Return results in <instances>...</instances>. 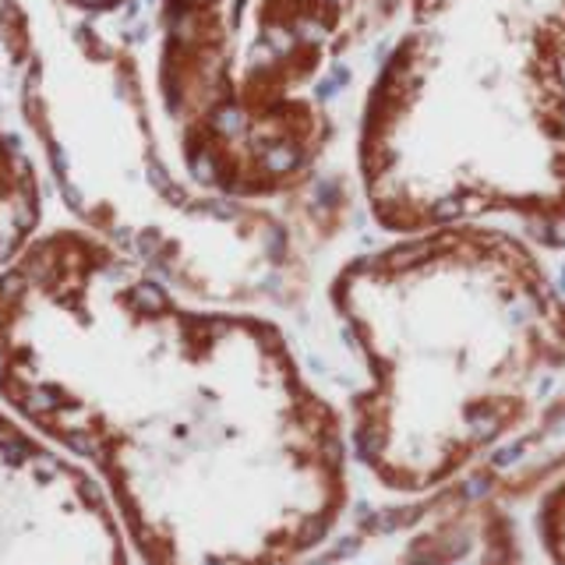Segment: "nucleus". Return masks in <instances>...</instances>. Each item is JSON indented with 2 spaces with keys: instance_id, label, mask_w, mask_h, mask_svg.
I'll use <instances>...</instances> for the list:
<instances>
[{
  "instance_id": "1",
  "label": "nucleus",
  "mask_w": 565,
  "mask_h": 565,
  "mask_svg": "<svg viewBox=\"0 0 565 565\" xmlns=\"http://www.w3.org/2000/svg\"><path fill=\"white\" fill-rule=\"evenodd\" d=\"M0 399L88 463L146 565H262L332 484V414L279 332L93 230L0 273Z\"/></svg>"
},
{
  "instance_id": "2",
  "label": "nucleus",
  "mask_w": 565,
  "mask_h": 565,
  "mask_svg": "<svg viewBox=\"0 0 565 565\" xmlns=\"http://www.w3.org/2000/svg\"><path fill=\"white\" fill-rule=\"evenodd\" d=\"M358 184L396 237L505 220L565 247V0H406L358 114Z\"/></svg>"
},
{
  "instance_id": "3",
  "label": "nucleus",
  "mask_w": 565,
  "mask_h": 565,
  "mask_svg": "<svg viewBox=\"0 0 565 565\" xmlns=\"http://www.w3.org/2000/svg\"><path fill=\"white\" fill-rule=\"evenodd\" d=\"M332 305L375 379L358 399L375 449L477 438L565 371V297L505 226L396 237L335 276Z\"/></svg>"
},
{
  "instance_id": "4",
  "label": "nucleus",
  "mask_w": 565,
  "mask_h": 565,
  "mask_svg": "<svg viewBox=\"0 0 565 565\" xmlns=\"http://www.w3.org/2000/svg\"><path fill=\"white\" fill-rule=\"evenodd\" d=\"M406 0H163L156 88L188 181L262 205L300 191L340 96Z\"/></svg>"
},
{
  "instance_id": "5",
  "label": "nucleus",
  "mask_w": 565,
  "mask_h": 565,
  "mask_svg": "<svg viewBox=\"0 0 565 565\" xmlns=\"http://www.w3.org/2000/svg\"><path fill=\"white\" fill-rule=\"evenodd\" d=\"M128 537L82 459L0 406V565H124Z\"/></svg>"
},
{
  "instance_id": "6",
  "label": "nucleus",
  "mask_w": 565,
  "mask_h": 565,
  "mask_svg": "<svg viewBox=\"0 0 565 565\" xmlns=\"http://www.w3.org/2000/svg\"><path fill=\"white\" fill-rule=\"evenodd\" d=\"M43 223V184L22 141L0 128V273L35 241Z\"/></svg>"
},
{
  "instance_id": "7",
  "label": "nucleus",
  "mask_w": 565,
  "mask_h": 565,
  "mask_svg": "<svg viewBox=\"0 0 565 565\" xmlns=\"http://www.w3.org/2000/svg\"><path fill=\"white\" fill-rule=\"evenodd\" d=\"M35 57V22L22 0H0V78H22Z\"/></svg>"
},
{
  "instance_id": "8",
  "label": "nucleus",
  "mask_w": 565,
  "mask_h": 565,
  "mask_svg": "<svg viewBox=\"0 0 565 565\" xmlns=\"http://www.w3.org/2000/svg\"><path fill=\"white\" fill-rule=\"evenodd\" d=\"M64 8H75V11H85V14H99V11H110V8H117L120 0H61Z\"/></svg>"
}]
</instances>
